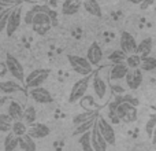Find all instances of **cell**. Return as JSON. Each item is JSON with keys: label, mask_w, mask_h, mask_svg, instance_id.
<instances>
[{"label": "cell", "mask_w": 156, "mask_h": 151, "mask_svg": "<svg viewBox=\"0 0 156 151\" xmlns=\"http://www.w3.org/2000/svg\"><path fill=\"white\" fill-rule=\"evenodd\" d=\"M4 62H5V65H7V68H8V73L12 76L18 83H23V81H26V76H25L23 68H22L21 62H19L14 55L7 54L5 55Z\"/></svg>", "instance_id": "cell-6"}, {"label": "cell", "mask_w": 156, "mask_h": 151, "mask_svg": "<svg viewBox=\"0 0 156 151\" xmlns=\"http://www.w3.org/2000/svg\"><path fill=\"white\" fill-rule=\"evenodd\" d=\"M92 146H93L94 151H107V142L104 140V138L101 136V133L99 132V128L94 124L93 129H92Z\"/></svg>", "instance_id": "cell-15"}, {"label": "cell", "mask_w": 156, "mask_h": 151, "mask_svg": "<svg viewBox=\"0 0 156 151\" xmlns=\"http://www.w3.org/2000/svg\"><path fill=\"white\" fill-rule=\"evenodd\" d=\"M49 73L51 70L49 69H34L33 72H30L29 74L26 76V88L29 89H34V88H40L45 80L49 77Z\"/></svg>", "instance_id": "cell-4"}, {"label": "cell", "mask_w": 156, "mask_h": 151, "mask_svg": "<svg viewBox=\"0 0 156 151\" xmlns=\"http://www.w3.org/2000/svg\"><path fill=\"white\" fill-rule=\"evenodd\" d=\"M29 94H30V98H32L36 103H40V105H48V103L54 102V98L49 94V91L43 88V87L34 88V89H29Z\"/></svg>", "instance_id": "cell-10"}, {"label": "cell", "mask_w": 156, "mask_h": 151, "mask_svg": "<svg viewBox=\"0 0 156 151\" xmlns=\"http://www.w3.org/2000/svg\"><path fill=\"white\" fill-rule=\"evenodd\" d=\"M52 26H54V22H52L51 18H49L47 14H44V13H38L37 15L34 17L33 24H32L33 32L37 33V35H40V36L47 35V33L51 30Z\"/></svg>", "instance_id": "cell-7"}, {"label": "cell", "mask_w": 156, "mask_h": 151, "mask_svg": "<svg viewBox=\"0 0 156 151\" xmlns=\"http://www.w3.org/2000/svg\"><path fill=\"white\" fill-rule=\"evenodd\" d=\"M19 149L22 151H37V146L34 139L30 138L29 135H25L19 138Z\"/></svg>", "instance_id": "cell-23"}, {"label": "cell", "mask_w": 156, "mask_h": 151, "mask_svg": "<svg viewBox=\"0 0 156 151\" xmlns=\"http://www.w3.org/2000/svg\"><path fill=\"white\" fill-rule=\"evenodd\" d=\"M14 120L8 116L7 113H2L0 114V131L3 133H10L12 131V125H14Z\"/></svg>", "instance_id": "cell-24"}, {"label": "cell", "mask_w": 156, "mask_h": 151, "mask_svg": "<svg viewBox=\"0 0 156 151\" xmlns=\"http://www.w3.org/2000/svg\"><path fill=\"white\" fill-rule=\"evenodd\" d=\"M27 131H29V127H27L23 121H15L12 125V131H11V132H12L16 138H22V136L27 135Z\"/></svg>", "instance_id": "cell-29"}, {"label": "cell", "mask_w": 156, "mask_h": 151, "mask_svg": "<svg viewBox=\"0 0 156 151\" xmlns=\"http://www.w3.org/2000/svg\"><path fill=\"white\" fill-rule=\"evenodd\" d=\"M152 48H154V40L151 37H145L138 43V48H137V55H140L141 58H147L151 57Z\"/></svg>", "instance_id": "cell-19"}, {"label": "cell", "mask_w": 156, "mask_h": 151, "mask_svg": "<svg viewBox=\"0 0 156 151\" xmlns=\"http://www.w3.org/2000/svg\"><path fill=\"white\" fill-rule=\"evenodd\" d=\"M92 80H93L92 76H86V77H82V78H80V80H77L76 83H74L73 88H71L70 95H69V102L70 103L80 102V100L86 95Z\"/></svg>", "instance_id": "cell-1"}, {"label": "cell", "mask_w": 156, "mask_h": 151, "mask_svg": "<svg viewBox=\"0 0 156 151\" xmlns=\"http://www.w3.org/2000/svg\"><path fill=\"white\" fill-rule=\"evenodd\" d=\"M151 109H152V110H155V113H156V105H154V106H152Z\"/></svg>", "instance_id": "cell-42"}, {"label": "cell", "mask_w": 156, "mask_h": 151, "mask_svg": "<svg viewBox=\"0 0 156 151\" xmlns=\"http://www.w3.org/2000/svg\"><path fill=\"white\" fill-rule=\"evenodd\" d=\"M116 113L121 120V122L125 124H133L137 121L138 111L137 107L130 103H116Z\"/></svg>", "instance_id": "cell-3"}, {"label": "cell", "mask_w": 156, "mask_h": 151, "mask_svg": "<svg viewBox=\"0 0 156 151\" xmlns=\"http://www.w3.org/2000/svg\"><path fill=\"white\" fill-rule=\"evenodd\" d=\"M21 22H22V4L19 3L18 6H15L12 8V13H11L10 19H8V25H7V29H5V33H7L8 37H11L19 29Z\"/></svg>", "instance_id": "cell-9"}, {"label": "cell", "mask_w": 156, "mask_h": 151, "mask_svg": "<svg viewBox=\"0 0 156 151\" xmlns=\"http://www.w3.org/2000/svg\"><path fill=\"white\" fill-rule=\"evenodd\" d=\"M78 142H80V146L82 149V151H94L93 146H92V131L85 133V135H82Z\"/></svg>", "instance_id": "cell-31"}, {"label": "cell", "mask_w": 156, "mask_h": 151, "mask_svg": "<svg viewBox=\"0 0 156 151\" xmlns=\"http://www.w3.org/2000/svg\"><path fill=\"white\" fill-rule=\"evenodd\" d=\"M7 72H8L7 65H5V62H3L2 63V73H0V76H2V77H4V76L7 74Z\"/></svg>", "instance_id": "cell-39"}, {"label": "cell", "mask_w": 156, "mask_h": 151, "mask_svg": "<svg viewBox=\"0 0 156 151\" xmlns=\"http://www.w3.org/2000/svg\"><path fill=\"white\" fill-rule=\"evenodd\" d=\"M3 146H4V151H14L16 147H19V138H16L12 132H10L8 135H5Z\"/></svg>", "instance_id": "cell-25"}, {"label": "cell", "mask_w": 156, "mask_h": 151, "mask_svg": "<svg viewBox=\"0 0 156 151\" xmlns=\"http://www.w3.org/2000/svg\"><path fill=\"white\" fill-rule=\"evenodd\" d=\"M96 125H97V128H99V132L101 133L104 140L107 142V144L114 146L116 142V135H115V131H114V128H112V124H111L105 117L99 116L96 120Z\"/></svg>", "instance_id": "cell-5"}, {"label": "cell", "mask_w": 156, "mask_h": 151, "mask_svg": "<svg viewBox=\"0 0 156 151\" xmlns=\"http://www.w3.org/2000/svg\"><path fill=\"white\" fill-rule=\"evenodd\" d=\"M115 102L116 103H130V105L136 106V107L138 106V100L133 96H129V95H126V96H116Z\"/></svg>", "instance_id": "cell-38"}, {"label": "cell", "mask_w": 156, "mask_h": 151, "mask_svg": "<svg viewBox=\"0 0 156 151\" xmlns=\"http://www.w3.org/2000/svg\"><path fill=\"white\" fill-rule=\"evenodd\" d=\"M11 13H12V8H8V10H4L2 14H0V32L7 29L8 19H10Z\"/></svg>", "instance_id": "cell-36"}, {"label": "cell", "mask_w": 156, "mask_h": 151, "mask_svg": "<svg viewBox=\"0 0 156 151\" xmlns=\"http://www.w3.org/2000/svg\"><path fill=\"white\" fill-rule=\"evenodd\" d=\"M92 88H93V92L97 99L99 100L105 99V96H107V94H108V85H107V83L103 80L101 76L96 74L93 77V80H92Z\"/></svg>", "instance_id": "cell-11"}, {"label": "cell", "mask_w": 156, "mask_h": 151, "mask_svg": "<svg viewBox=\"0 0 156 151\" xmlns=\"http://www.w3.org/2000/svg\"><path fill=\"white\" fill-rule=\"evenodd\" d=\"M141 70L143 72H154L156 70V58L155 57H147L141 61Z\"/></svg>", "instance_id": "cell-32"}, {"label": "cell", "mask_w": 156, "mask_h": 151, "mask_svg": "<svg viewBox=\"0 0 156 151\" xmlns=\"http://www.w3.org/2000/svg\"><path fill=\"white\" fill-rule=\"evenodd\" d=\"M36 120H37L36 109L33 107V106H27V107L25 109V114H23V120H22V121H23L27 127H32V125H34L36 122H37Z\"/></svg>", "instance_id": "cell-26"}, {"label": "cell", "mask_w": 156, "mask_h": 151, "mask_svg": "<svg viewBox=\"0 0 156 151\" xmlns=\"http://www.w3.org/2000/svg\"><path fill=\"white\" fill-rule=\"evenodd\" d=\"M155 14H156V7H155Z\"/></svg>", "instance_id": "cell-43"}, {"label": "cell", "mask_w": 156, "mask_h": 151, "mask_svg": "<svg viewBox=\"0 0 156 151\" xmlns=\"http://www.w3.org/2000/svg\"><path fill=\"white\" fill-rule=\"evenodd\" d=\"M67 61L70 63L71 69L77 74L86 77V76H92V73H93V66L90 65V62L86 58L80 57V55H69Z\"/></svg>", "instance_id": "cell-2"}, {"label": "cell", "mask_w": 156, "mask_h": 151, "mask_svg": "<svg viewBox=\"0 0 156 151\" xmlns=\"http://www.w3.org/2000/svg\"><path fill=\"white\" fill-rule=\"evenodd\" d=\"M151 142H152V143H154V144H156V129H155V132H154V136H152Z\"/></svg>", "instance_id": "cell-41"}, {"label": "cell", "mask_w": 156, "mask_h": 151, "mask_svg": "<svg viewBox=\"0 0 156 151\" xmlns=\"http://www.w3.org/2000/svg\"><path fill=\"white\" fill-rule=\"evenodd\" d=\"M7 114L14 120V121H22V120H23V114H25V109L22 107L18 102L11 100V102L8 103Z\"/></svg>", "instance_id": "cell-17"}, {"label": "cell", "mask_w": 156, "mask_h": 151, "mask_svg": "<svg viewBox=\"0 0 156 151\" xmlns=\"http://www.w3.org/2000/svg\"><path fill=\"white\" fill-rule=\"evenodd\" d=\"M0 91H2L3 95H12V94H16V92H21L22 91V85L18 84L16 81H4L3 80L0 83Z\"/></svg>", "instance_id": "cell-20"}, {"label": "cell", "mask_w": 156, "mask_h": 151, "mask_svg": "<svg viewBox=\"0 0 156 151\" xmlns=\"http://www.w3.org/2000/svg\"><path fill=\"white\" fill-rule=\"evenodd\" d=\"M94 124H96V120H93V121H89V122H86V124H82V125H78V127H76V129H74L73 136H80V138H81L82 135L90 132V131L93 129Z\"/></svg>", "instance_id": "cell-30"}, {"label": "cell", "mask_w": 156, "mask_h": 151, "mask_svg": "<svg viewBox=\"0 0 156 151\" xmlns=\"http://www.w3.org/2000/svg\"><path fill=\"white\" fill-rule=\"evenodd\" d=\"M141 61H143V58H141L140 55H137V54L129 55L127 59H126V65L130 70H136V69L141 68Z\"/></svg>", "instance_id": "cell-33"}, {"label": "cell", "mask_w": 156, "mask_h": 151, "mask_svg": "<svg viewBox=\"0 0 156 151\" xmlns=\"http://www.w3.org/2000/svg\"><path fill=\"white\" fill-rule=\"evenodd\" d=\"M155 129H156V113L149 116L148 121H147V124H145V132H147V135H148L149 139H152Z\"/></svg>", "instance_id": "cell-35"}, {"label": "cell", "mask_w": 156, "mask_h": 151, "mask_svg": "<svg viewBox=\"0 0 156 151\" xmlns=\"http://www.w3.org/2000/svg\"><path fill=\"white\" fill-rule=\"evenodd\" d=\"M97 111L96 110H86L81 114H77L73 118V125L74 127H78V125L86 124L89 121H93V120H97Z\"/></svg>", "instance_id": "cell-18"}, {"label": "cell", "mask_w": 156, "mask_h": 151, "mask_svg": "<svg viewBox=\"0 0 156 151\" xmlns=\"http://www.w3.org/2000/svg\"><path fill=\"white\" fill-rule=\"evenodd\" d=\"M38 13H41V4H34L32 8H29V10L26 11V14H25V17H23V22L26 25L32 26L33 19H34V17L37 15Z\"/></svg>", "instance_id": "cell-27"}, {"label": "cell", "mask_w": 156, "mask_h": 151, "mask_svg": "<svg viewBox=\"0 0 156 151\" xmlns=\"http://www.w3.org/2000/svg\"><path fill=\"white\" fill-rule=\"evenodd\" d=\"M85 58L90 62L92 66H96V65H99V63L101 62L103 50H101V47L99 46L97 41H93V43L88 47V51H86V57Z\"/></svg>", "instance_id": "cell-12"}, {"label": "cell", "mask_w": 156, "mask_h": 151, "mask_svg": "<svg viewBox=\"0 0 156 151\" xmlns=\"http://www.w3.org/2000/svg\"><path fill=\"white\" fill-rule=\"evenodd\" d=\"M110 62H112L114 65H119V63H126V59H127V55L122 51L121 48L119 50H115V51L111 52V55L108 57Z\"/></svg>", "instance_id": "cell-28"}, {"label": "cell", "mask_w": 156, "mask_h": 151, "mask_svg": "<svg viewBox=\"0 0 156 151\" xmlns=\"http://www.w3.org/2000/svg\"><path fill=\"white\" fill-rule=\"evenodd\" d=\"M49 133H51V129L45 124H41V122H36L34 125L29 127V131H27V135L33 139H44Z\"/></svg>", "instance_id": "cell-13"}, {"label": "cell", "mask_w": 156, "mask_h": 151, "mask_svg": "<svg viewBox=\"0 0 156 151\" xmlns=\"http://www.w3.org/2000/svg\"><path fill=\"white\" fill-rule=\"evenodd\" d=\"M125 80H126V85L130 89H138L140 85L143 84V70L141 69L130 70Z\"/></svg>", "instance_id": "cell-14"}, {"label": "cell", "mask_w": 156, "mask_h": 151, "mask_svg": "<svg viewBox=\"0 0 156 151\" xmlns=\"http://www.w3.org/2000/svg\"><path fill=\"white\" fill-rule=\"evenodd\" d=\"M130 69L127 68L126 63H119V65H112V68L110 69V80L118 81L122 78H126V76L129 74Z\"/></svg>", "instance_id": "cell-16"}, {"label": "cell", "mask_w": 156, "mask_h": 151, "mask_svg": "<svg viewBox=\"0 0 156 151\" xmlns=\"http://www.w3.org/2000/svg\"><path fill=\"white\" fill-rule=\"evenodd\" d=\"M82 7L85 8V11H88V14L97 17V18H101V15H103L101 7H100V4L97 2H94V0H85L82 3Z\"/></svg>", "instance_id": "cell-21"}, {"label": "cell", "mask_w": 156, "mask_h": 151, "mask_svg": "<svg viewBox=\"0 0 156 151\" xmlns=\"http://www.w3.org/2000/svg\"><path fill=\"white\" fill-rule=\"evenodd\" d=\"M82 3L81 2H71V0H67V2L62 3V13L65 15H74L80 11Z\"/></svg>", "instance_id": "cell-22"}, {"label": "cell", "mask_w": 156, "mask_h": 151, "mask_svg": "<svg viewBox=\"0 0 156 151\" xmlns=\"http://www.w3.org/2000/svg\"><path fill=\"white\" fill-rule=\"evenodd\" d=\"M41 13L47 14V15L51 18V21L54 22V25L56 24V21H58V13L55 10H52V8L49 7L48 4H41Z\"/></svg>", "instance_id": "cell-37"}, {"label": "cell", "mask_w": 156, "mask_h": 151, "mask_svg": "<svg viewBox=\"0 0 156 151\" xmlns=\"http://www.w3.org/2000/svg\"><path fill=\"white\" fill-rule=\"evenodd\" d=\"M152 4H154V2H143L140 4V7L143 8V10H147V8H148L149 6H152Z\"/></svg>", "instance_id": "cell-40"}, {"label": "cell", "mask_w": 156, "mask_h": 151, "mask_svg": "<svg viewBox=\"0 0 156 151\" xmlns=\"http://www.w3.org/2000/svg\"><path fill=\"white\" fill-rule=\"evenodd\" d=\"M119 44H121V50L125 54L129 55H134L137 54V48H138V43L136 41L134 36L129 32H122L121 33V39H119Z\"/></svg>", "instance_id": "cell-8"}, {"label": "cell", "mask_w": 156, "mask_h": 151, "mask_svg": "<svg viewBox=\"0 0 156 151\" xmlns=\"http://www.w3.org/2000/svg\"><path fill=\"white\" fill-rule=\"evenodd\" d=\"M108 118H110V122L111 124H119L121 120L118 117V113H116V102H111L108 105Z\"/></svg>", "instance_id": "cell-34"}]
</instances>
